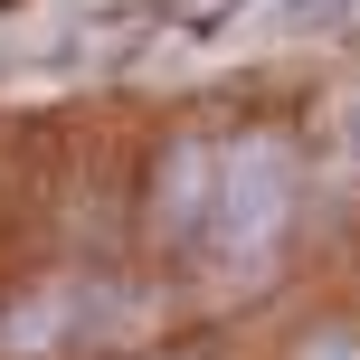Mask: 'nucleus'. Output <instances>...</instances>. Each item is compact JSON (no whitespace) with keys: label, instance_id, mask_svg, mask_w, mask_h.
Wrapping results in <instances>:
<instances>
[{"label":"nucleus","instance_id":"nucleus-1","mask_svg":"<svg viewBox=\"0 0 360 360\" xmlns=\"http://www.w3.org/2000/svg\"><path fill=\"white\" fill-rule=\"evenodd\" d=\"M285 218H294V152L275 133H247L237 152H218V199H209V228H199V256L256 266L285 237Z\"/></svg>","mask_w":360,"mask_h":360},{"label":"nucleus","instance_id":"nucleus-2","mask_svg":"<svg viewBox=\"0 0 360 360\" xmlns=\"http://www.w3.org/2000/svg\"><path fill=\"white\" fill-rule=\"evenodd\" d=\"M209 199H218V152H209V143H180L171 162H162V199H152V218H162L171 247H199Z\"/></svg>","mask_w":360,"mask_h":360},{"label":"nucleus","instance_id":"nucleus-4","mask_svg":"<svg viewBox=\"0 0 360 360\" xmlns=\"http://www.w3.org/2000/svg\"><path fill=\"white\" fill-rule=\"evenodd\" d=\"M342 152H351V171H360V95L342 105Z\"/></svg>","mask_w":360,"mask_h":360},{"label":"nucleus","instance_id":"nucleus-5","mask_svg":"<svg viewBox=\"0 0 360 360\" xmlns=\"http://www.w3.org/2000/svg\"><path fill=\"white\" fill-rule=\"evenodd\" d=\"M304 360H360V342H342V332H332V342H313Z\"/></svg>","mask_w":360,"mask_h":360},{"label":"nucleus","instance_id":"nucleus-3","mask_svg":"<svg viewBox=\"0 0 360 360\" xmlns=\"http://www.w3.org/2000/svg\"><path fill=\"white\" fill-rule=\"evenodd\" d=\"M57 323H67V294H38V304H19L10 323H0V351H48Z\"/></svg>","mask_w":360,"mask_h":360}]
</instances>
